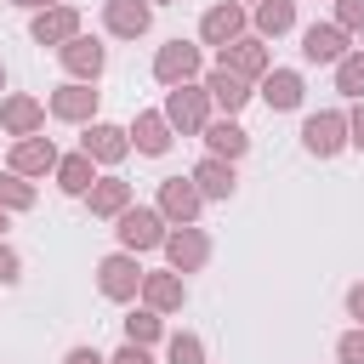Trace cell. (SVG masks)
I'll list each match as a JSON object with an SVG mask.
<instances>
[{"mask_svg":"<svg viewBox=\"0 0 364 364\" xmlns=\"http://www.w3.org/2000/svg\"><path fill=\"white\" fill-rule=\"evenodd\" d=\"M193 188H199L205 199H228V193L239 188V176H233L228 159H199V165H193Z\"/></svg>","mask_w":364,"mask_h":364,"instance_id":"603a6c76","label":"cell"},{"mask_svg":"<svg viewBox=\"0 0 364 364\" xmlns=\"http://www.w3.org/2000/svg\"><path fill=\"white\" fill-rule=\"evenodd\" d=\"M0 125L23 142V136H40V125H46V108L34 102V97H6L0 102Z\"/></svg>","mask_w":364,"mask_h":364,"instance_id":"ac0fdd59","label":"cell"},{"mask_svg":"<svg viewBox=\"0 0 364 364\" xmlns=\"http://www.w3.org/2000/svg\"><path fill=\"white\" fill-rule=\"evenodd\" d=\"M216 68H228V74H239V80H267L273 57H267V46H262L256 34H245V40L222 46V63H216Z\"/></svg>","mask_w":364,"mask_h":364,"instance_id":"9c48e42d","label":"cell"},{"mask_svg":"<svg viewBox=\"0 0 364 364\" xmlns=\"http://www.w3.org/2000/svg\"><path fill=\"white\" fill-rule=\"evenodd\" d=\"M159 330H165V318H159L154 307H142V313H131V318H125V341H136V347L159 341Z\"/></svg>","mask_w":364,"mask_h":364,"instance_id":"83f0119b","label":"cell"},{"mask_svg":"<svg viewBox=\"0 0 364 364\" xmlns=\"http://www.w3.org/2000/svg\"><path fill=\"white\" fill-rule=\"evenodd\" d=\"M336 358H341V364H364V330H347V336L336 341Z\"/></svg>","mask_w":364,"mask_h":364,"instance_id":"4dcf8cb0","label":"cell"},{"mask_svg":"<svg viewBox=\"0 0 364 364\" xmlns=\"http://www.w3.org/2000/svg\"><path fill=\"white\" fill-rule=\"evenodd\" d=\"M0 91H6V63H0Z\"/></svg>","mask_w":364,"mask_h":364,"instance_id":"f35d334b","label":"cell"},{"mask_svg":"<svg viewBox=\"0 0 364 364\" xmlns=\"http://www.w3.org/2000/svg\"><path fill=\"white\" fill-rule=\"evenodd\" d=\"M119 228V245L136 256V250H154V245H165V216H159V205H131L125 216H114Z\"/></svg>","mask_w":364,"mask_h":364,"instance_id":"7a4b0ae2","label":"cell"},{"mask_svg":"<svg viewBox=\"0 0 364 364\" xmlns=\"http://www.w3.org/2000/svg\"><path fill=\"white\" fill-rule=\"evenodd\" d=\"M205 91H210V102H216L228 119L250 102V80H239V74H228V68H210V74H205Z\"/></svg>","mask_w":364,"mask_h":364,"instance_id":"e0dca14e","label":"cell"},{"mask_svg":"<svg viewBox=\"0 0 364 364\" xmlns=\"http://www.w3.org/2000/svg\"><path fill=\"white\" fill-rule=\"evenodd\" d=\"M17 6H34V11H51V6H68V0H17Z\"/></svg>","mask_w":364,"mask_h":364,"instance_id":"74e56055","label":"cell"},{"mask_svg":"<svg viewBox=\"0 0 364 364\" xmlns=\"http://www.w3.org/2000/svg\"><path fill=\"white\" fill-rule=\"evenodd\" d=\"M205 142H210V159H228V165H233V159L250 148V131L233 125V119H210V125H205Z\"/></svg>","mask_w":364,"mask_h":364,"instance_id":"ffe728a7","label":"cell"},{"mask_svg":"<svg viewBox=\"0 0 364 364\" xmlns=\"http://www.w3.org/2000/svg\"><path fill=\"white\" fill-rule=\"evenodd\" d=\"M165 119H171V131H182V136H205V125H210V91H205V85H171Z\"/></svg>","mask_w":364,"mask_h":364,"instance_id":"6da1fadb","label":"cell"},{"mask_svg":"<svg viewBox=\"0 0 364 364\" xmlns=\"http://www.w3.org/2000/svg\"><path fill=\"white\" fill-rule=\"evenodd\" d=\"M34 205V182L17 171H0V210H28Z\"/></svg>","mask_w":364,"mask_h":364,"instance_id":"4316f807","label":"cell"},{"mask_svg":"<svg viewBox=\"0 0 364 364\" xmlns=\"http://www.w3.org/2000/svg\"><path fill=\"white\" fill-rule=\"evenodd\" d=\"M28 34H34L40 46H57V51H63V46L80 34V11H74V6H51V11H34Z\"/></svg>","mask_w":364,"mask_h":364,"instance_id":"7c38bea8","label":"cell"},{"mask_svg":"<svg viewBox=\"0 0 364 364\" xmlns=\"http://www.w3.org/2000/svg\"><path fill=\"white\" fill-rule=\"evenodd\" d=\"M165 6H171V0H165Z\"/></svg>","mask_w":364,"mask_h":364,"instance_id":"60d3db41","label":"cell"},{"mask_svg":"<svg viewBox=\"0 0 364 364\" xmlns=\"http://www.w3.org/2000/svg\"><path fill=\"white\" fill-rule=\"evenodd\" d=\"M85 205H91V216H125V210H131V182H119V176H97L91 193H85Z\"/></svg>","mask_w":364,"mask_h":364,"instance_id":"d6986e66","label":"cell"},{"mask_svg":"<svg viewBox=\"0 0 364 364\" xmlns=\"http://www.w3.org/2000/svg\"><path fill=\"white\" fill-rule=\"evenodd\" d=\"M17 279H23V262L11 245H0V284H17Z\"/></svg>","mask_w":364,"mask_h":364,"instance_id":"d6a6232c","label":"cell"},{"mask_svg":"<svg viewBox=\"0 0 364 364\" xmlns=\"http://www.w3.org/2000/svg\"><path fill=\"white\" fill-rule=\"evenodd\" d=\"M0 233H6V210H0Z\"/></svg>","mask_w":364,"mask_h":364,"instance_id":"ab89813d","label":"cell"},{"mask_svg":"<svg viewBox=\"0 0 364 364\" xmlns=\"http://www.w3.org/2000/svg\"><path fill=\"white\" fill-rule=\"evenodd\" d=\"M68 364H108V358H102L97 347H74V353H68Z\"/></svg>","mask_w":364,"mask_h":364,"instance_id":"d590c367","label":"cell"},{"mask_svg":"<svg viewBox=\"0 0 364 364\" xmlns=\"http://www.w3.org/2000/svg\"><path fill=\"white\" fill-rule=\"evenodd\" d=\"M336 85H341L347 97H364V51H347V57L336 63Z\"/></svg>","mask_w":364,"mask_h":364,"instance_id":"f1b7e54d","label":"cell"},{"mask_svg":"<svg viewBox=\"0 0 364 364\" xmlns=\"http://www.w3.org/2000/svg\"><path fill=\"white\" fill-rule=\"evenodd\" d=\"M102 23H108V34L136 40V34H148L154 6H148V0H102Z\"/></svg>","mask_w":364,"mask_h":364,"instance_id":"8fae6325","label":"cell"},{"mask_svg":"<svg viewBox=\"0 0 364 364\" xmlns=\"http://www.w3.org/2000/svg\"><path fill=\"white\" fill-rule=\"evenodd\" d=\"M347 136H353V148H364V102L347 114Z\"/></svg>","mask_w":364,"mask_h":364,"instance_id":"e575fe53","label":"cell"},{"mask_svg":"<svg viewBox=\"0 0 364 364\" xmlns=\"http://www.w3.org/2000/svg\"><path fill=\"white\" fill-rule=\"evenodd\" d=\"M131 142H136V154H165L171 148V119L165 114H136V125H131Z\"/></svg>","mask_w":364,"mask_h":364,"instance_id":"cb8c5ba5","label":"cell"},{"mask_svg":"<svg viewBox=\"0 0 364 364\" xmlns=\"http://www.w3.org/2000/svg\"><path fill=\"white\" fill-rule=\"evenodd\" d=\"M91 165H97V159H91L85 148H80V154H63V159H57V188H63V193H74V199H85V193H91V182H97V171H91Z\"/></svg>","mask_w":364,"mask_h":364,"instance_id":"44dd1931","label":"cell"},{"mask_svg":"<svg viewBox=\"0 0 364 364\" xmlns=\"http://www.w3.org/2000/svg\"><path fill=\"white\" fill-rule=\"evenodd\" d=\"M142 279H148V273L136 267V256H131V250H114V256H102V262H97V284H102V296H108V301H131V296L142 290Z\"/></svg>","mask_w":364,"mask_h":364,"instance_id":"3957f363","label":"cell"},{"mask_svg":"<svg viewBox=\"0 0 364 364\" xmlns=\"http://www.w3.org/2000/svg\"><path fill=\"white\" fill-rule=\"evenodd\" d=\"M154 80H159V85H193V80H199V46H188V40L159 46V57H154Z\"/></svg>","mask_w":364,"mask_h":364,"instance_id":"52a82bcc","label":"cell"},{"mask_svg":"<svg viewBox=\"0 0 364 364\" xmlns=\"http://www.w3.org/2000/svg\"><path fill=\"white\" fill-rule=\"evenodd\" d=\"M301 142H307V154H318V159H330V154H341L353 136H347V114H336V108H324V114H307V125H301Z\"/></svg>","mask_w":364,"mask_h":364,"instance_id":"277c9868","label":"cell"},{"mask_svg":"<svg viewBox=\"0 0 364 364\" xmlns=\"http://www.w3.org/2000/svg\"><path fill=\"white\" fill-rule=\"evenodd\" d=\"M171 364H205V341L188 336V330H176L171 336Z\"/></svg>","mask_w":364,"mask_h":364,"instance_id":"f546056e","label":"cell"},{"mask_svg":"<svg viewBox=\"0 0 364 364\" xmlns=\"http://www.w3.org/2000/svg\"><path fill=\"white\" fill-rule=\"evenodd\" d=\"M347 313L364 324V284H353V290H347Z\"/></svg>","mask_w":364,"mask_h":364,"instance_id":"8d00e7d4","label":"cell"},{"mask_svg":"<svg viewBox=\"0 0 364 364\" xmlns=\"http://www.w3.org/2000/svg\"><path fill=\"white\" fill-rule=\"evenodd\" d=\"M97 165H119L125 154H131V131H119V125H102V119H91V131H85V142H80Z\"/></svg>","mask_w":364,"mask_h":364,"instance_id":"5bb4252c","label":"cell"},{"mask_svg":"<svg viewBox=\"0 0 364 364\" xmlns=\"http://www.w3.org/2000/svg\"><path fill=\"white\" fill-rule=\"evenodd\" d=\"M245 23H250V17H245V6H239V0H222V6H210V11L199 17V40L222 51V46L245 40Z\"/></svg>","mask_w":364,"mask_h":364,"instance_id":"8992f818","label":"cell"},{"mask_svg":"<svg viewBox=\"0 0 364 364\" xmlns=\"http://www.w3.org/2000/svg\"><path fill=\"white\" fill-rule=\"evenodd\" d=\"M57 57H63V68H68L74 80H85V85H91V80L102 74V63H108V51H102L97 40H85V34H74V40H68Z\"/></svg>","mask_w":364,"mask_h":364,"instance_id":"2e32d148","label":"cell"},{"mask_svg":"<svg viewBox=\"0 0 364 364\" xmlns=\"http://www.w3.org/2000/svg\"><path fill=\"white\" fill-rule=\"evenodd\" d=\"M142 301H148L154 313H176V307H182V279H176V273H148V279H142Z\"/></svg>","mask_w":364,"mask_h":364,"instance_id":"d4e9b609","label":"cell"},{"mask_svg":"<svg viewBox=\"0 0 364 364\" xmlns=\"http://www.w3.org/2000/svg\"><path fill=\"white\" fill-rule=\"evenodd\" d=\"M262 97H267V108H301V74L296 68H267V80H262Z\"/></svg>","mask_w":364,"mask_h":364,"instance_id":"7402d4cb","label":"cell"},{"mask_svg":"<svg viewBox=\"0 0 364 364\" xmlns=\"http://www.w3.org/2000/svg\"><path fill=\"white\" fill-rule=\"evenodd\" d=\"M301 57L307 63H341L347 57V28L341 23H313L301 34Z\"/></svg>","mask_w":364,"mask_h":364,"instance_id":"4fadbf2b","label":"cell"},{"mask_svg":"<svg viewBox=\"0 0 364 364\" xmlns=\"http://www.w3.org/2000/svg\"><path fill=\"white\" fill-rule=\"evenodd\" d=\"M250 17H256V28H262V34H273V40H279L284 28H296V0H256V11H250Z\"/></svg>","mask_w":364,"mask_h":364,"instance_id":"484cf974","label":"cell"},{"mask_svg":"<svg viewBox=\"0 0 364 364\" xmlns=\"http://www.w3.org/2000/svg\"><path fill=\"white\" fill-rule=\"evenodd\" d=\"M165 256H171V273H199V267L210 262L205 228H171V233H165Z\"/></svg>","mask_w":364,"mask_h":364,"instance_id":"ba28073f","label":"cell"},{"mask_svg":"<svg viewBox=\"0 0 364 364\" xmlns=\"http://www.w3.org/2000/svg\"><path fill=\"white\" fill-rule=\"evenodd\" d=\"M51 119H68V125H85L91 114H97V91L85 85V80H68V85H57L51 91Z\"/></svg>","mask_w":364,"mask_h":364,"instance_id":"30bf717a","label":"cell"},{"mask_svg":"<svg viewBox=\"0 0 364 364\" xmlns=\"http://www.w3.org/2000/svg\"><path fill=\"white\" fill-rule=\"evenodd\" d=\"M108 364H154V358H148V347H136V341H125V347H119V353H114Z\"/></svg>","mask_w":364,"mask_h":364,"instance_id":"836d02e7","label":"cell"},{"mask_svg":"<svg viewBox=\"0 0 364 364\" xmlns=\"http://www.w3.org/2000/svg\"><path fill=\"white\" fill-rule=\"evenodd\" d=\"M57 142L51 136H23L17 148H11V171L17 176H46V171H57Z\"/></svg>","mask_w":364,"mask_h":364,"instance_id":"9a60e30c","label":"cell"},{"mask_svg":"<svg viewBox=\"0 0 364 364\" xmlns=\"http://www.w3.org/2000/svg\"><path fill=\"white\" fill-rule=\"evenodd\" d=\"M199 205H205V193L193 188V176H165V182H159V216H165V222L193 228Z\"/></svg>","mask_w":364,"mask_h":364,"instance_id":"5b68a950","label":"cell"},{"mask_svg":"<svg viewBox=\"0 0 364 364\" xmlns=\"http://www.w3.org/2000/svg\"><path fill=\"white\" fill-rule=\"evenodd\" d=\"M336 23L353 34V28H364V0H336Z\"/></svg>","mask_w":364,"mask_h":364,"instance_id":"1f68e13d","label":"cell"}]
</instances>
